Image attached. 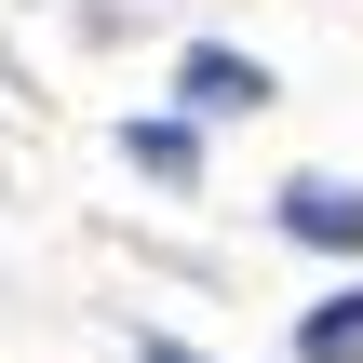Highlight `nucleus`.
<instances>
[{"mask_svg":"<svg viewBox=\"0 0 363 363\" xmlns=\"http://www.w3.org/2000/svg\"><path fill=\"white\" fill-rule=\"evenodd\" d=\"M283 229H296V242H323V256H363V189L296 175V189H283Z\"/></svg>","mask_w":363,"mask_h":363,"instance_id":"1","label":"nucleus"},{"mask_svg":"<svg viewBox=\"0 0 363 363\" xmlns=\"http://www.w3.org/2000/svg\"><path fill=\"white\" fill-rule=\"evenodd\" d=\"M121 148H135V175H202V135L189 121H135Z\"/></svg>","mask_w":363,"mask_h":363,"instance_id":"4","label":"nucleus"},{"mask_svg":"<svg viewBox=\"0 0 363 363\" xmlns=\"http://www.w3.org/2000/svg\"><path fill=\"white\" fill-rule=\"evenodd\" d=\"M296 363H363V283L323 296V310H296Z\"/></svg>","mask_w":363,"mask_h":363,"instance_id":"3","label":"nucleus"},{"mask_svg":"<svg viewBox=\"0 0 363 363\" xmlns=\"http://www.w3.org/2000/svg\"><path fill=\"white\" fill-rule=\"evenodd\" d=\"M175 94H189V108H269V67H256V54H216V40H202V54L175 67Z\"/></svg>","mask_w":363,"mask_h":363,"instance_id":"2","label":"nucleus"},{"mask_svg":"<svg viewBox=\"0 0 363 363\" xmlns=\"http://www.w3.org/2000/svg\"><path fill=\"white\" fill-rule=\"evenodd\" d=\"M148 363H202V350H148Z\"/></svg>","mask_w":363,"mask_h":363,"instance_id":"5","label":"nucleus"}]
</instances>
